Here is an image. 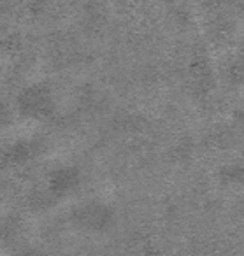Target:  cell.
Instances as JSON below:
<instances>
[{
  "label": "cell",
  "mask_w": 244,
  "mask_h": 256,
  "mask_svg": "<svg viewBox=\"0 0 244 256\" xmlns=\"http://www.w3.org/2000/svg\"><path fill=\"white\" fill-rule=\"evenodd\" d=\"M46 104H48V98L43 92L39 90H32V92H27L23 95V100H22V107L23 110L30 114H41L44 109H46Z\"/></svg>",
  "instance_id": "1"
},
{
  "label": "cell",
  "mask_w": 244,
  "mask_h": 256,
  "mask_svg": "<svg viewBox=\"0 0 244 256\" xmlns=\"http://www.w3.org/2000/svg\"><path fill=\"white\" fill-rule=\"evenodd\" d=\"M76 184V174H72L71 170L64 168V170L57 172L53 176V181H51V188L55 192H60V190H71V186Z\"/></svg>",
  "instance_id": "2"
}]
</instances>
